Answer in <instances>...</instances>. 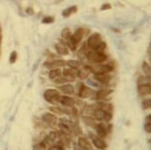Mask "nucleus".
Returning a JSON list of instances; mask_svg holds the SVG:
<instances>
[{"label": "nucleus", "instance_id": "1", "mask_svg": "<svg viewBox=\"0 0 151 150\" xmlns=\"http://www.w3.org/2000/svg\"><path fill=\"white\" fill-rule=\"evenodd\" d=\"M91 33V31L87 28H78L76 29V31L74 33H72V35L67 41H65V44L68 47V50L75 52L77 50L78 46L80 44V42H82V39H84L85 36H87L88 34Z\"/></svg>", "mask_w": 151, "mask_h": 150}, {"label": "nucleus", "instance_id": "2", "mask_svg": "<svg viewBox=\"0 0 151 150\" xmlns=\"http://www.w3.org/2000/svg\"><path fill=\"white\" fill-rule=\"evenodd\" d=\"M84 56L86 57L88 60L93 62V63L100 64L104 63L108 60V55L105 52H97L91 50H86L84 52Z\"/></svg>", "mask_w": 151, "mask_h": 150}, {"label": "nucleus", "instance_id": "3", "mask_svg": "<svg viewBox=\"0 0 151 150\" xmlns=\"http://www.w3.org/2000/svg\"><path fill=\"white\" fill-rule=\"evenodd\" d=\"M44 98L48 103L56 105L59 103L60 94H59L58 90L56 89H47L44 93Z\"/></svg>", "mask_w": 151, "mask_h": 150}, {"label": "nucleus", "instance_id": "4", "mask_svg": "<svg viewBox=\"0 0 151 150\" xmlns=\"http://www.w3.org/2000/svg\"><path fill=\"white\" fill-rule=\"evenodd\" d=\"M103 41V38H102V35L99 33H93L89 35L87 41H86V46L88 50H92L94 47H96L97 44H99L100 42Z\"/></svg>", "mask_w": 151, "mask_h": 150}, {"label": "nucleus", "instance_id": "5", "mask_svg": "<svg viewBox=\"0 0 151 150\" xmlns=\"http://www.w3.org/2000/svg\"><path fill=\"white\" fill-rule=\"evenodd\" d=\"M91 73H94V67L91 65H84L82 68H80L76 72V75L80 79H82V80H84V79H87L89 77Z\"/></svg>", "mask_w": 151, "mask_h": 150}, {"label": "nucleus", "instance_id": "6", "mask_svg": "<svg viewBox=\"0 0 151 150\" xmlns=\"http://www.w3.org/2000/svg\"><path fill=\"white\" fill-rule=\"evenodd\" d=\"M94 117H95L96 120L98 121H110L111 118H112V116H111L110 113H108L107 111H105L104 109H97L94 111L93 113Z\"/></svg>", "mask_w": 151, "mask_h": 150}, {"label": "nucleus", "instance_id": "7", "mask_svg": "<svg viewBox=\"0 0 151 150\" xmlns=\"http://www.w3.org/2000/svg\"><path fill=\"white\" fill-rule=\"evenodd\" d=\"M55 50L56 53L59 55H67L69 53V50H68L66 44L62 42V39H59L55 44Z\"/></svg>", "mask_w": 151, "mask_h": 150}, {"label": "nucleus", "instance_id": "8", "mask_svg": "<svg viewBox=\"0 0 151 150\" xmlns=\"http://www.w3.org/2000/svg\"><path fill=\"white\" fill-rule=\"evenodd\" d=\"M93 67H94V73H110L114 70V67L107 63H100Z\"/></svg>", "mask_w": 151, "mask_h": 150}, {"label": "nucleus", "instance_id": "9", "mask_svg": "<svg viewBox=\"0 0 151 150\" xmlns=\"http://www.w3.org/2000/svg\"><path fill=\"white\" fill-rule=\"evenodd\" d=\"M93 89H91L90 87L86 86L85 84H81L80 85V88H79V97L81 99H86V98H89L91 96L93 95Z\"/></svg>", "mask_w": 151, "mask_h": 150}, {"label": "nucleus", "instance_id": "10", "mask_svg": "<svg viewBox=\"0 0 151 150\" xmlns=\"http://www.w3.org/2000/svg\"><path fill=\"white\" fill-rule=\"evenodd\" d=\"M91 140H92V143L93 145L96 147L97 149H100V150H104L107 148V144L106 142L100 138L99 136L97 135H94V134H91Z\"/></svg>", "mask_w": 151, "mask_h": 150}, {"label": "nucleus", "instance_id": "11", "mask_svg": "<svg viewBox=\"0 0 151 150\" xmlns=\"http://www.w3.org/2000/svg\"><path fill=\"white\" fill-rule=\"evenodd\" d=\"M94 79L102 84H108L112 80V75L109 73H94Z\"/></svg>", "mask_w": 151, "mask_h": 150}, {"label": "nucleus", "instance_id": "12", "mask_svg": "<svg viewBox=\"0 0 151 150\" xmlns=\"http://www.w3.org/2000/svg\"><path fill=\"white\" fill-rule=\"evenodd\" d=\"M113 93V90L111 89H102V90H99L97 91L96 93V96H95V99L98 101H102V100H105L106 98H108L109 96Z\"/></svg>", "mask_w": 151, "mask_h": 150}, {"label": "nucleus", "instance_id": "13", "mask_svg": "<svg viewBox=\"0 0 151 150\" xmlns=\"http://www.w3.org/2000/svg\"><path fill=\"white\" fill-rule=\"evenodd\" d=\"M59 103H60L62 106L66 107V108H73L74 105H75V101L71 97H68V96H60Z\"/></svg>", "mask_w": 151, "mask_h": 150}, {"label": "nucleus", "instance_id": "14", "mask_svg": "<svg viewBox=\"0 0 151 150\" xmlns=\"http://www.w3.org/2000/svg\"><path fill=\"white\" fill-rule=\"evenodd\" d=\"M42 118L45 123H47L48 124H55L58 123V118L53 114H50V113H45L42 116Z\"/></svg>", "mask_w": 151, "mask_h": 150}, {"label": "nucleus", "instance_id": "15", "mask_svg": "<svg viewBox=\"0 0 151 150\" xmlns=\"http://www.w3.org/2000/svg\"><path fill=\"white\" fill-rule=\"evenodd\" d=\"M58 89H59V91H61L62 93H64V94H66V95H71L74 93V87H73V85H71V84H66V83L62 84L58 87Z\"/></svg>", "mask_w": 151, "mask_h": 150}, {"label": "nucleus", "instance_id": "16", "mask_svg": "<svg viewBox=\"0 0 151 150\" xmlns=\"http://www.w3.org/2000/svg\"><path fill=\"white\" fill-rule=\"evenodd\" d=\"M66 65L71 69L76 70V69H79L81 67L82 62L80 60H76V59H69V60L66 61Z\"/></svg>", "mask_w": 151, "mask_h": 150}, {"label": "nucleus", "instance_id": "17", "mask_svg": "<svg viewBox=\"0 0 151 150\" xmlns=\"http://www.w3.org/2000/svg\"><path fill=\"white\" fill-rule=\"evenodd\" d=\"M96 129H97V133H98L100 137H105L107 135L108 131H109V129L107 128V126L104 123H99L96 126Z\"/></svg>", "mask_w": 151, "mask_h": 150}, {"label": "nucleus", "instance_id": "18", "mask_svg": "<svg viewBox=\"0 0 151 150\" xmlns=\"http://www.w3.org/2000/svg\"><path fill=\"white\" fill-rule=\"evenodd\" d=\"M137 90H138L139 95L146 96V95H149L151 93V86L150 85H138Z\"/></svg>", "mask_w": 151, "mask_h": 150}, {"label": "nucleus", "instance_id": "19", "mask_svg": "<svg viewBox=\"0 0 151 150\" xmlns=\"http://www.w3.org/2000/svg\"><path fill=\"white\" fill-rule=\"evenodd\" d=\"M50 61L52 68H60V67L66 65V61L62 60V59H52V60Z\"/></svg>", "mask_w": 151, "mask_h": 150}, {"label": "nucleus", "instance_id": "20", "mask_svg": "<svg viewBox=\"0 0 151 150\" xmlns=\"http://www.w3.org/2000/svg\"><path fill=\"white\" fill-rule=\"evenodd\" d=\"M107 42L102 41L100 42L96 47H94L91 50H94V52H105V50H107Z\"/></svg>", "mask_w": 151, "mask_h": 150}, {"label": "nucleus", "instance_id": "21", "mask_svg": "<svg viewBox=\"0 0 151 150\" xmlns=\"http://www.w3.org/2000/svg\"><path fill=\"white\" fill-rule=\"evenodd\" d=\"M71 35H72V31L69 27H65L64 29H62L60 36H61V39H64V41H67L68 39L70 38Z\"/></svg>", "mask_w": 151, "mask_h": 150}, {"label": "nucleus", "instance_id": "22", "mask_svg": "<svg viewBox=\"0 0 151 150\" xmlns=\"http://www.w3.org/2000/svg\"><path fill=\"white\" fill-rule=\"evenodd\" d=\"M78 144H79V146L81 147L82 149H90L91 148V145H90V142L88 141L86 138L85 137H79V139H78Z\"/></svg>", "mask_w": 151, "mask_h": 150}, {"label": "nucleus", "instance_id": "23", "mask_svg": "<svg viewBox=\"0 0 151 150\" xmlns=\"http://www.w3.org/2000/svg\"><path fill=\"white\" fill-rule=\"evenodd\" d=\"M61 75V69L60 68H52L50 69V72H48V77H50L52 80H53L55 78L58 77V76Z\"/></svg>", "mask_w": 151, "mask_h": 150}, {"label": "nucleus", "instance_id": "24", "mask_svg": "<svg viewBox=\"0 0 151 150\" xmlns=\"http://www.w3.org/2000/svg\"><path fill=\"white\" fill-rule=\"evenodd\" d=\"M76 11H77V6H71L69 8H67V9L63 10V12H62V16L69 17L70 15H72L73 13H75Z\"/></svg>", "mask_w": 151, "mask_h": 150}, {"label": "nucleus", "instance_id": "25", "mask_svg": "<svg viewBox=\"0 0 151 150\" xmlns=\"http://www.w3.org/2000/svg\"><path fill=\"white\" fill-rule=\"evenodd\" d=\"M142 70H143L145 76H147V77H150V75H151V68H150V65L147 63L146 61H144L143 63H142Z\"/></svg>", "mask_w": 151, "mask_h": 150}, {"label": "nucleus", "instance_id": "26", "mask_svg": "<svg viewBox=\"0 0 151 150\" xmlns=\"http://www.w3.org/2000/svg\"><path fill=\"white\" fill-rule=\"evenodd\" d=\"M138 85H150V77L147 76H140L137 81Z\"/></svg>", "mask_w": 151, "mask_h": 150}, {"label": "nucleus", "instance_id": "27", "mask_svg": "<svg viewBox=\"0 0 151 150\" xmlns=\"http://www.w3.org/2000/svg\"><path fill=\"white\" fill-rule=\"evenodd\" d=\"M61 75H70V76H75L76 77V72H75V70L68 67V68H64L63 70H61Z\"/></svg>", "mask_w": 151, "mask_h": 150}, {"label": "nucleus", "instance_id": "28", "mask_svg": "<svg viewBox=\"0 0 151 150\" xmlns=\"http://www.w3.org/2000/svg\"><path fill=\"white\" fill-rule=\"evenodd\" d=\"M58 126H59V128H60L61 132H63L64 134H70V132H71L70 127L64 126V124H62V123H59Z\"/></svg>", "mask_w": 151, "mask_h": 150}, {"label": "nucleus", "instance_id": "29", "mask_svg": "<svg viewBox=\"0 0 151 150\" xmlns=\"http://www.w3.org/2000/svg\"><path fill=\"white\" fill-rule=\"evenodd\" d=\"M83 121L88 124V126H95V121H94L93 118H90V117H84L83 118Z\"/></svg>", "mask_w": 151, "mask_h": 150}, {"label": "nucleus", "instance_id": "30", "mask_svg": "<svg viewBox=\"0 0 151 150\" xmlns=\"http://www.w3.org/2000/svg\"><path fill=\"white\" fill-rule=\"evenodd\" d=\"M53 82H55V84H65V83H67L66 81L64 80V78L62 77V76L60 75V76H58V77H56V78H55L53 79Z\"/></svg>", "mask_w": 151, "mask_h": 150}, {"label": "nucleus", "instance_id": "31", "mask_svg": "<svg viewBox=\"0 0 151 150\" xmlns=\"http://www.w3.org/2000/svg\"><path fill=\"white\" fill-rule=\"evenodd\" d=\"M142 107H143L144 110L149 109L151 107V100L150 99H146L145 101H143V103H142Z\"/></svg>", "mask_w": 151, "mask_h": 150}, {"label": "nucleus", "instance_id": "32", "mask_svg": "<svg viewBox=\"0 0 151 150\" xmlns=\"http://www.w3.org/2000/svg\"><path fill=\"white\" fill-rule=\"evenodd\" d=\"M53 21H55V19L52 18V17H45L42 20V24H50V23H53Z\"/></svg>", "mask_w": 151, "mask_h": 150}, {"label": "nucleus", "instance_id": "33", "mask_svg": "<svg viewBox=\"0 0 151 150\" xmlns=\"http://www.w3.org/2000/svg\"><path fill=\"white\" fill-rule=\"evenodd\" d=\"M16 59H17V52H11V55H10V59H9L10 63H15Z\"/></svg>", "mask_w": 151, "mask_h": 150}, {"label": "nucleus", "instance_id": "34", "mask_svg": "<svg viewBox=\"0 0 151 150\" xmlns=\"http://www.w3.org/2000/svg\"><path fill=\"white\" fill-rule=\"evenodd\" d=\"M47 138H48V140H52V141L55 140L56 138H58V133H56L55 131H50Z\"/></svg>", "mask_w": 151, "mask_h": 150}, {"label": "nucleus", "instance_id": "35", "mask_svg": "<svg viewBox=\"0 0 151 150\" xmlns=\"http://www.w3.org/2000/svg\"><path fill=\"white\" fill-rule=\"evenodd\" d=\"M112 6H111V4L107 3V4H103L101 6V11H105V10H110Z\"/></svg>", "mask_w": 151, "mask_h": 150}, {"label": "nucleus", "instance_id": "36", "mask_svg": "<svg viewBox=\"0 0 151 150\" xmlns=\"http://www.w3.org/2000/svg\"><path fill=\"white\" fill-rule=\"evenodd\" d=\"M144 131H146L147 133H150V132H151V123H145Z\"/></svg>", "mask_w": 151, "mask_h": 150}, {"label": "nucleus", "instance_id": "37", "mask_svg": "<svg viewBox=\"0 0 151 150\" xmlns=\"http://www.w3.org/2000/svg\"><path fill=\"white\" fill-rule=\"evenodd\" d=\"M73 150H83V149H82L81 147L79 146L78 143H74L73 144Z\"/></svg>", "mask_w": 151, "mask_h": 150}, {"label": "nucleus", "instance_id": "38", "mask_svg": "<svg viewBox=\"0 0 151 150\" xmlns=\"http://www.w3.org/2000/svg\"><path fill=\"white\" fill-rule=\"evenodd\" d=\"M34 149L35 150H44L45 148L41 145V144H37V145L34 146Z\"/></svg>", "mask_w": 151, "mask_h": 150}, {"label": "nucleus", "instance_id": "39", "mask_svg": "<svg viewBox=\"0 0 151 150\" xmlns=\"http://www.w3.org/2000/svg\"><path fill=\"white\" fill-rule=\"evenodd\" d=\"M48 150H64V149L61 148L60 146H52Z\"/></svg>", "mask_w": 151, "mask_h": 150}, {"label": "nucleus", "instance_id": "40", "mask_svg": "<svg viewBox=\"0 0 151 150\" xmlns=\"http://www.w3.org/2000/svg\"><path fill=\"white\" fill-rule=\"evenodd\" d=\"M145 121H146V123H151V116L148 115L146 118H145Z\"/></svg>", "mask_w": 151, "mask_h": 150}, {"label": "nucleus", "instance_id": "41", "mask_svg": "<svg viewBox=\"0 0 151 150\" xmlns=\"http://www.w3.org/2000/svg\"><path fill=\"white\" fill-rule=\"evenodd\" d=\"M0 32H1V28H0Z\"/></svg>", "mask_w": 151, "mask_h": 150}]
</instances>
